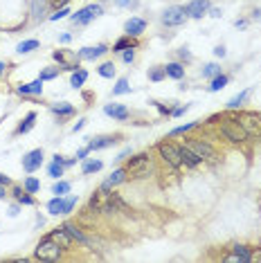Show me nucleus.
Masks as SVG:
<instances>
[{"instance_id": "f257e3e1", "label": "nucleus", "mask_w": 261, "mask_h": 263, "mask_svg": "<svg viewBox=\"0 0 261 263\" xmlns=\"http://www.w3.org/2000/svg\"><path fill=\"white\" fill-rule=\"evenodd\" d=\"M88 209L97 214H113V212H126V203L119 198V193H113L111 187H99L88 201Z\"/></svg>"}, {"instance_id": "f03ea898", "label": "nucleus", "mask_w": 261, "mask_h": 263, "mask_svg": "<svg viewBox=\"0 0 261 263\" xmlns=\"http://www.w3.org/2000/svg\"><path fill=\"white\" fill-rule=\"evenodd\" d=\"M61 254H63V248H61L56 241H52L48 234L39 241V245H36V250H34V256L41 261H59Z\"/></svg>"}, {"instance_id": "7ed1b4c3", "label": "nucleus", "mask_w": 261, "mask_h": 263, "mask_svg": "<svg viewBox=\"0 0 261 263\" xmlns=\"http://www.w3.org/2000/svg\"><path fill=\"white\" fill-rule=\"evenodd\" d=\"M221 133H223V138L230 140L232 144H239V142H245V140H248V133L243 130V126L239 124V119H237V117H227V119H223V124H221Z\"/></svg>"}, {"instance_id": "20e7f679", "label": "nucleus", "mask_w": 261, "mask_h": 263, "mask_svg": "<svg viewBox=\"0 0 261 263\" xmlns=\"http://www.w3.org/2000/svg\"><path fill=\"white\" fill-rule=\"evenodd\" d=\"M126 173H130L133 178H147L151 173V157L149 153H140L133 155L126 165Z\"/></svg>"}, {"instance_id": "39448f33", "label": "nucleus", "mask_w": 261, "mask_h": 263, "mask_svg": "<svg viewBox=\"0 0 261 263\" xmlns=\"http://www.w3.org/2000/svg\"><path fill=\"white\" fill-rule=\"evenodd\" d=\"M158 153L160 157L167 162L169 167H174V169H180L182 167V157H180V149L176 144H171V142H160L158 144Z\"/></svg>"}, {"instance_id": "423d86ee", "label": "nucleus", "mask_w": 261, "mask_h": 263, "mask_svg": "<svg viewBox=\"0 0 261 263\" xmlns=\"http://www.w3.org/2000/svg\"><path fill=\"white\" fill-rule=\"evenodd\" d=\"M52 59L59 63L61 70H68V72H75L77 68H79V61L81 56L75 54L72 50H54L52 52Z\"/></svg>"}, {"instance_id": "0eeeda50", "label": "nucleus", "mask_w": 261, "mask_h": 263, "mask_svg": "<svg viewBox=\"0 0 261 263\" xmlns=\"http://www.w3.org/2000/svg\"><path fill=\"white\" fill-rule=\"evenodd\" d=\"M185 20L187 12L180 5H171L162 12V25H167V27H180V25H185Z\"/></svg>"}, {"instance_id": "6e6552de", "label": "nucleus", "mask_w": 261, "mask_h": 263, "mask_svg": "<svg viewBox=\"0 0 261 263\" xmlns=\"http://www.w3.org/2000/svg\"><path fill=\"white\" fill-rule=\"evenodd\" d=\"M104 14V7L102 5H86V7H81L77 14H72V23L75 25H88L90 20L99 18V16Z\"/></svg>"}, {"instance_id": "1a4fd4ad", "label": "nucleus", "mask_w": 261, "mask_h": 263, "mask_svg": "<svg viewBox=\"0 0 261 263\" xmlns=\"http://www.w3.org/2000/svg\"><path fill=\"white\" fill-rule=\"evenodd\" d=\"M237 119H239V124L243 126L245 133H248V138L250 135H259L261 133V115H257V113H241Z\"/></svg>"}, {"instance_id": "9d476101", "label": "nucleus", "mask_w": 261, "mask_h": 263, "mask_svg": "<svg viewBox=\"0 0 261 263\" xmlns=\"http://www.w3.org/2000/svg\"><path fill=\"white\" fill-rule=\"evenodd\" d=\"M187 146H189L194 153L201 157V160H212L214 155H216V151H214V146L210 144V142H205V140H189V142H185Z\"/></svg>"}, {"instance_id": "9b49d317", "label": "nucleus", "mask_w": 261, "mask_h": 263, "mask_svg": "<svg viewBox=\"0 0 261 263\" xmlns=\"http://www.w3.org/2000/svg\"><path fill=\"white\" fill-rule=\"evenodd\" d=\"M41 165H43V149H32L23 155V169L27 173L39 171Z\"/></svg>"}, {"instance_id": "f8f14e48", "label": "nucleus", "mask_w": 261, "mask_h": 263, "mask_svg": "<svg viewBox=\"0 0 261 263\" xmlns=\"http://www.w3.org/2000/svg\"><path fill=\"white\" fill-rule=\"evenodd\" d=\"M185 12H187V18H203L210 12V0H189Z\"/></svg>"}, {"instance_id": "ddd939ff", "label": "nucleus", "mask_w": 261, "mask_h": 263, "mask_svg": "<svg viewBox=\"0 0 261 263\" xmlns=\"http://www.w3.org/2000/svg\"><path fill=\"white\" fill-rule=\"evenodd\" d=\"M117 138H113V135H97V138H88V149L90 151H102V149H108V146H113Z\"/></svg>"}, {"instance_id": "4468645a", "label": "nucleus", "mask_w": 261, "mask_h": 263, "mask_svg": "<svg viewBox=\"0 0 261 263\" xmlns=\"http://www.w3.org/2000/svg\"><path fill=\"white\" fill-rule=\"evenodd\" d=\"M52 241H56V243L61 245L63 250H70L72 248V243H75V239L70 236V232H68L66 227H59V229H54V232H50L48 234Z\"/></svg>"}, {"instance_id": "2eb2a0df", "label": "nucleus", "mask_w": 261, "mask_h": 263, "mask_svg": "<svg viewBox=\"0 0 261 263\" xmlns=\"http://www.w3.org/2000/svg\"><path fill=\"white\" fill-rule=\"evenodd\" d=\"M104 113L108 115V117H113V119H117V122H124V119H128V108L126 106H122V104H106L104 106Z\"/></svg>"}, {"instance_id": "dca6fc26", "label": "nucleus", "mask_w": 261, "mask_h": 263, "mask_svg": "<svg viewBox=\"0 0 261 263\" xmlns=\"http://www.w3.org/2000/svg\"><path fill=\"white\" fill-rule=\"evenodd\" d=\"M108 52V47L106 45H95V47H81L79 50V56L83 61H95V59H99V56H104Z\"/></svg>"}, {"instance_id": "f3484780", "label": "nucleus", "mask_w": 261, "mask_h": 263, "mask_svg": "<svg viewBox=\"0 0 261 263\" xmlns=\"http://www.w3.org/2000/svg\"><path fill=\"white\" fill-rule=\"evenodd\" d=\"M48 7H50V0H32V20H34V23L45 20Z\"/></svg>"}, {"instance_id": "a211bd4d", "label": "nucleus", "mask_w": 261, "mask_h": 263, "mask_svg": "<svg viewBox=\"0 0 261 263\" xmlns=\"http://www.w3.org/2000/svg\"><path fill=\"white\" fill-rule=\"evenodd\" d=\"M178 149H180V157H182V165H185V167H191V169H194V167H198V165L203 162L201 157H198V155H196L194 151H191L187 144L178 146Z\"/></svg>"}, {"instance_id": "6ab92c4d", "label": "nucleus", "mask_w": 261, "mask_h": 263, "mask_svg": "<svg viewBox=\"0 0 261 263\" xmlns=\"http://www.w3.org/2000/svg\"><path fill=\"white\" fill-rule=\"evenodd\" d=\"M124 29H126V34H128V36H135V39H138V36L142 34L144 29H147V23H144L142 18H135V16H133V18H128V20H126Z\"/></svg>"}, {"instance_id": "aec40b11", "label": "nucleus", "mask_w": 261, "mask_h": 263, "mask_svg": "<svg viewBox=\"0 0 261 263\" xmlns=\"http://www.w3.org/2000/svg\"><path fill=\"white\" fill-rule=\"evenodd\" d=\"M227 261H243V263H250L252 261V252L245 245H234V252L227 256Z\"/></svg>"}, {"instance_id": "412c9836", "label": "nucleus", "mask_w": 261, "mask_h": 263, "mask_svg": "<svg viewBox=\"0 0 261 263\" xmlns=\"http://www.w3.org/2000/svg\"><path fill=\"white\" fill-rule=\"evenodd\" d=\"M18 94H43V79H36L32 83H20Z\"/></svg>"}, {"instance_id": "4be33fe9", "label": "nucleus", "mask_w": 261, "mask_h": 263, "mask_svg": "<svg viewBox=\"0 0 261 263\" xmlns=\"http://www.w3.org/2000/svg\"><path fill=\"white\" fill-rule=\"evenodd\" d=\"M48 212L52 214V216L68 214V209H66V198H63V196H54V198H52V201L48 203Z\"/></svg>"}, {"instance_id": "5701e85b", "label": "nucleus", "mask_w": 261, "mask_h": 263, "mask_svg": "<svg viewBox=\"0 0 261 263\" xmlns=\"http://www.w3.org/2000/svg\"><path fill=\"white\" fill-rule=\"evenodd\" d=\"M122 182H126V169H115L111 176L104 180V187H117V185H122Z\"/></svg>"}, {"instance_id": "b1692460", "label": "nucleus", "mask_w": 261, "mask_h": 263, "mask_svg": "<svg viewBox=\"0 0 261 263\" xmlns=\"http://www.w3.org/2000/svg\"><path fill=\"white\" fill-rule=\"evenodd\" d=\"M63 227L68 229V232H70V236H72V239H75V241H79V243H83V245H88V248H90V245H92V241H90V239H88V236H86V234H83V232H81V229H79V227H77V225H75V223H66V225H63Z\"/></svg>"}, {"instance_id": "393cba45", "label": "nucleus", "mask_w": 261, "mask_h": 263, "mask_svg": "<svg viewBox=\"0 0 261 263\" xmlns=\"http://www.w3.org/2000/svg\"><path fill=\"white\" fill-rule=\"evenodd\" d=\"M165 72H167V77H171V79H176V81H180L182 77H185V65L182 63H167L165 65Z\"/></svg>"}, {"instance_id": "a878e982", "label": "nucleus", "mask_w": 261, "mask_h": 263, "mask_svg": "<svg viewBox=\"0 0 261 263\" xmlns=\"http://www.w3.org/2000/svg\"><path fill=\"white\" fill-rule=\"evenodd\" d=\"M128 47H138V41H135V36H124V39H119V41H115V45H113V52L115 54H119V52H124V50H128Z\"/></svg>"}, {"instance_id": "bb28decb", "label": "nucleus", "mask_w": 261, "mask_h": 263, "mask_svg": "<svg viewBox=\"0 0 261 263\" xmlns=\"http://www.w3.org/2000/svg\"><path fill=\"white\" fill-rule=\"evenodd\" d=\"M52 113L59 115V119L61 117H70V115H75V106H72V104H68V102L52 104Z\"/></svg>"}, {"instance_id": "cd10ccee", "label": "nucleus", "mask_w": 261, "mask_h": 263, "mask_svg": "<svg viewBox=\"0 0 261 263\" xmlns=\"http://www.w3.org/2000/svg\"><path fill=\"white\" fill-rule=\"evenodd\" d=\"M34 122H36V113L32 110V113H27V115H25V119H23V122H20V126L16 128V133H18V135L29 133V130L34 128Z\"/></svg>"}, {"instance_id": "c85d7f7f", "label": "nucleus", "mask_w": 261, "mask_h": 263, "mask_svg": "<svg viewBox=\"0 0 261 263\" xmlns=\"http://www.w3.org/2000/svg\"><path fill=\"white\" fill-rule=\"evenodd\" d=\"M248 97H250V88H245V90H241V92L237 94V97L230 99V102H227V108H230V110H239V108H241L243 104H245V99H248Z\"/></svg>"}, {"instance_id": "c756f323", "label": "nucleus", "mask_w": 261, "mask_h": 263, "mask_svg": "<svg viewBox=\"0 0 261 263\" xmlns=\"http://www.w3.org/2000/svg\"><path fill=\"white\" fill-rule=\"evenodd\" d=\"M102 167H104L102 160H86V162H83V167H81V173H83V176H90V173L102 171Z\"/></svg>"}, {"instance_id": "7c9ffc66", "label": "nucleus", "mask_w": 261, "mask_h": 263, "mask_svg": "<svg viewBox=\"0 0 261 263\" xmlns=\"http://www.w3.org/2000/svg\"><path fill=\"white\" fill-rule=\"evenodd\" d=\"M86 79H88V72H86V70H81V68H77V70L72 72L70 86H72V88H75V90H77V88H81L83 83H86Z\"/></svg>"}, {"instance_id": "2f4dec72", "label": "nucleus", "mask_w": 261, "mask_h": 263, "mask_svg": "<svg viewBox=\"0 0 261 263\" xmlns=\"http://www.w3.org/2000/svg\"><path fill=\"white\" fill-rule=\"evenodd\" d=\"M115 63L113 61H106V63H102V65L97 68V72H99V77H104V79H113L115 77Z\"/></svg>"}, {"instance_id": "473e14b6", "label": "nucleus", "mask_w": 261, "mask_h": 263, "mask_svg": "<svg viewBox=\"0 0 261 263\" xmlns=\"http://www.w3.org/2000/svg\"><path fill=\"white\" fill-rule=\"evenodd\" d=\"M39 50V41L36 39H29V41H23V43L16 45V52H20V54H29V52Z\"/></svg>"}, {"instance_id": "72a5a7b5", "label": "nucleus", "mask_w": 261, "mask_h": 263, "mask_svg": "<svg viewBox=\"0 0 261 263\" xmlns=\"http://www.w3.org/2000/svg\"><path fill=\"white\" fill-rule=\"evenodd\" d=\"M14 196H16V201L20 205H34V198L29 196V191H25V187H14Z\"/></svg>"}, {"instance_id": "f704fd0d", "label": "nucleus", "mask_w": 261, "mask_h": 263, "mask_svg": "<svg viewBox=\"0 0 261 263\" xmlns=\"http://www.w3.org/2000/svg\"><path fill=\"white\" fill-rule=\"evenodd\" d=\"M126 92H130L128 79H126V77L117 79V83H115V88H113V97H119V94H126Z\"/></svg>"}, {"instance_id": "c9c22d12", "label": "nucleus", "mask_w": 261, "mask_h": 263, "mask_svg": "<svg viewBox=\"0 0 261 263\" xmlns=\"http://www.w3.org/2000/svg\"><path fill=\"white\" fill-rule=\"evenodd\" d=\"M227 81H230V77H227V75H216V77L212 79L210 90H212V92H218L221 88H225V86H227Z\"/></svg>"}, {"instance_id": "e433bc0d", "label": "nucleus", "mask_w": 261, "mask_h": 263, "mask_svg": "<svg viewBox=\"0 0 261 263\" xmlns=\"http://www.w3.org/2000/svg\"><path fill=\"white\" fill-rule=\"evenodd\" d=\"M63 169H66V167L61 165V162H54V160H52V165L48 167V173H50V178H54V180H61V176H63Z\"/></svg>"}, {"instance_id": "4c0bfd02", "label": "nucleus", "mask_w": 261, "mask_h": 263, "mask_svg": "<svg viewBox=\"0 0 261 263\" xmlns=\"http://www.w3.org/2000/svg\"><path fill=\"white\" fill-rule=\"evenodd\" d=\"M216 75H221V65H218V63H207V65L203 68V77L205 79H214Z\"/></svg>"}, {"instance_id": "58836bf2", "label": "nucleus", "mask_w": 261, "mask_h": 263, "mask_svg": "<svg viewBox=\"0 0 261 263\" xmlns=\"http://www.w3.org/2000/svg\"><path fill=\"white\" fill-rule=\"evenodd\" d=\"M68 191H70V182H66V180H59L52 187V193H54V196H66Z\"/></svg>"}, {"instance_id": "ea45409f", "label": "nucleus", "mask_w": 261, "mask_h": 263, "mask_svg": "<svg viewBox=\"0 0 261 263\" xmlns=\"http://www.w3.org/2000/svg\"><path fill=\"white\" fill-rule=\"evenodd\" d=\"M198 126V122H189V124H182V126H178V128H174L169 133V138H174V135H185V133H189L191 128H196Z\"/></svg>"}, {"instance_id": "a19ab883", "label": "nucleus", "mask_w": 261, "mask_h": 263, "mask_svg": "<svg viewBox=\"0 0 261 263\" xmlns=\"http://www.w3.org/2000/svg\"><path fill=\"white\" fill-rule=\"evenodd\" d=\"M167 77V72H165V68H151L149 70V79L153 83H158V81H162V79Z\"/></svg>"}, {"instance_id": "79ce46f5", "label": "nucleus", "mask_w": 261, "mask_h": 263, "mask_svg": "<svg viewBox=\"0 0 261 263\" xmlns=\"http://www.w3.org/2000/svg\"><path fill=\"white\" fill-rule=\"evenodd\" d=\"M23 187H25V191H29V193H36V191H39V189H41V182L36 180V178H25Z\"/></svg>"}, {"instance_id": "37998d69", "label": "nucleus", "mask_w": 261, "mask_h": 263, "mask_svg": "<svg viewBox=\"0 0 261 263\" xmlns=\"http://www.w3.org/2000/svg\"><path fill=\"white\" fill-rule=\"evenodd\" d=\"M56 75H59V68H43L39 79H43V81H50V79H56Z\"/></svg>"}, {"instance_id": "c03bdc74", "label": "nucleus", "mask_w": 261, "mask_h": 263, "mask_svg": "<svg viewBox=\"0 0 261 263\" xmlns=\"http://www.w3.org/2000/svg\"><path fill=\"white\" fill-rule=\"evenodd\" d=\"M122 61H124V63H128V65L135 61V47H128V50H124V52H122Z\"/></svg>"}, {"instance_id": "a18cd8bd", "label": "nucleus", "mask_w": 261, "mask_h": 263, "mask_svg": "<svg viewBox=\"0 0 261 263\" xmlns=\"http://www.w3.org/2000/svg\"><path fill=\"white\" fill-rule=\"evenodd\" d=\"M70 14V9L68 7H61V9H54V14L50 16V20H61V18H66V16Z\"/></svg>"}, {"instance_id": "49530a36", "label": "nucleus", "mask_w": 261, "mask_h": 263, "mask_svg": "<svg viewBox=\"0 0 261 263\" xmlns=\"http://www.w3.org/2000/svg\"><path fill=\"white\" fill-rule=\"evenodd\" d=\"M77 203H79V198H77V196H68V198H66V209H68V214H70L72 209L77 207Z\"/></svg>"}, {"instance_id": "de8ad7c7", "label": "nucleus", "mask_w": 261, "mask_h": 263, "mask_svg": "<svg viewBox=\"0 0 261 263\" xmlns=\"http://www.w3.org/2000/svg\"><path fill=\"white\" fill-rule=\"evenodd\" d=\"M115 5H117V7H135V5H138V0H113Z\"/></svg>"}, {"instance_id": "09e8293b", "label": "nucleus", "mask_w": 261, "mask_h": 263, "mask_svg": "<svg viewBox=\"0 0 261 263\" xmlns=\"http://www.w3.org/2000/svg\"><path fill=\"white\" fill-rule=\"evenodd\" d=\"M178 56H180L182 61H191V52L187 50V47H180V50H178Z\"/></svg>"}, {"instance_id": "8fccbe9b", "label": "nucleus", "mask_w": 261, "mask_h": 263, "mask_svg": "<svg viewBox=\"0 0 261 263\" xmlns=\"http://www.w3.org/2000/svg\"><path fill=\"white\" fill-rule=\"evenodd\" d=\"M225 54H227V52H225V47H223V45L214 47V56H218V59H225Z\"/></svg>"}, {"instance_id": "3c124183", "label": "nucleus", "mask_w": 261, "mask_h": 263, "mask_svg": "<svg viewBox=\"0 0 261 263\" xmlns=\"http://www.w3.org/2000/svg\"><path fill=\"white\" fill-rule=\"evenodd\" d=\"M88 153H90V149H88V146H83V149L77 151V160H86Z\"/></svg>"}, {"instance_id": "603ef678", "label": "nucleus", "mask_w": 261, "mask_h": 263, "mask_svg": "<svg viewBox=\"0 0 261 263\" xmlns=\"http://www.w3.org/2000/svg\"><path fill=\"white\" fill-rule=\"evenodd\" d=\"M187 110H189V106H178L176 110H171V115H174V117H180V115L187 113Z\"/></svg>"}, {"instance_id": "864d4df0", "label": "nucleus", "mask_w": 261, "mask_h": 263, "mask_svg": "<svg viewBox=\"0 0 261 263\" xmlns=\"http://www.w3.org/2000/svg\"><path fill=\"white\" fill-rule=\"evenodd\" d=\"M50 5L54 9H61V7H66V5H68V0H50Z\"/></svg>"}, {"instance_id": "5fc2aeb1", "label": "nucleus", "mask_w": 261, "mask_h": 263, "mask_svg": "<svg viewBox=\"0 0 261 263\" xmlns=\"http://www.w3.org/2000/svg\"><path fill=\"white\" fill-rule=\"evenodd\" d=\"M130 153H133V149H130V146H126V149H124V151H122V153H119L117 157H115V160H124V157H128Z\"/></svg>"}, {"instance_id": "6e6d98bb", "label": "nucleus", "mask_w": 261, "mask_h": 263, "mask_svg": "<svg viewBox=\"0 0 261 263\" xmlns=\"http://www.w3.org/2000/svg\"><path fill=\"white\" fill-rule=\"evenodd\" d=\"M18 214H20V207H18V205H12V207H9V216H18Z\"/></svg>"}, {"instance_id": "4d7b16f0", "label": "nucleus", "mask_w": 261, "mask_h": 263, "mask_svg": "<svg viewBox=\"0 0 261 263\" xmlns=\"http://www.w3.org/2000/svg\"><path fill=\"white\" fill-rule=\"evenodd\" d=\"M221 14H223V12H221L218 7H212V9H210V16H214V18H221Z\"/></svg>"}, {"instance_id": "13d9d810", "label": "nucleus", "mask_w": 261, "mask_h": 263, "mask_svg": "<svg viewBox=\"0 0 261 263\" xmlns=\"http://www.w3.org/2000/svg\"><path fill=\"white\" fill-rule=\"evenodd\" d=\"M70 39H72V34H61L59 36V43H70Z\"/></svg>"}, {"instance_id": "bf43d9fd", "label": "nucleus", "mask_w": 261, "mask_h": 263, "mask_svg": "<svg viewBox=\"0 0 261 263\" xmlns=\"http://www.w3.org/2000/svg\"><path fill=\"white\" fill-rule=\"evenodd\" d=\"M83 126H86V119H79V122L75 124V128H72V130H75V133H77V130H81Z\"/></svg>"}, {"instance_id": "052dcab7", "label": "nucleus", "mask_w": 261, "mask_h": 263, "mask_svg": "<svg viewBox=\"0 0 261 263\" xmlns=\"http://www.w3.org/2000/svg\"><path fill=\"white\" fill-rule=\"evenodd\" d=\"M234 25H237L239 29H243V27H248V20H237V23H234Z\"/></svg>"}, {"instance_id": "680f3d73", "label": "nucleus", "mask_w": 261, "mask_h": 263, "mask_svg": "<svg viewBox=\"0 0 261 263\" xmlns=\"http://www.w3.org/2000/svg\"><path fill=\"white\" fill-rule=\"evenodd\" d=\"M9 182H12V180H9L7 176H3V173H0V185H9Z\"/></svg>"}, {"instance_id": "e2e57ef3", "label": "nucleus", "mask_w": 261, "mask_h": 263, "mask_svg": "<svg viewBox=\"0 0 261 263\" xmlns=\"http://www.w3.org/2000/svg\"><path fill=\"white\" fill-rule=\"evenodd\" d=\"M252 18H254V20H259V18H261V9H254V14H252Z\"/></svg>"}, {"instance_id": "0e129e2a", "label": "nucleus", "mask_w": 261, "mask_h": 263, "mask_svg": "<svg viewBox=\"0 0 261 263\" xmlns=\"http://www.w3.org/2000/svg\"><path fill=\"white\" fill-rule=\"evenodd\" d=\"M5 70H7V63L0 61V75H5Z\"/></svg>"}, {"instance_id": "69168bd1", "label": "nucleus", "mask_w": 261, "mask_h": 263, "mask_svg": "<svg viewBox=\"0 0 261 263\" xmlns=\"http://www.w3.org/2000/svg\"><path fill=\"white\" fill-rule=\"evenodd\" d=\"M54 162H61V165H63L66 160H63V155H59V153H56V155H54Z\"/></svg>"}, {"instance_id": "338daca9", "label": "nucleus", "mask_w": 261, "mask_h": 263, "mask_svg": "<svg viewBox=\"0 0 261 263\" xmlns=\"http://www.w3.org/2000/svg\"><path fill=\"white\" fill-rule=\"evenodd\" d=\"M0 187H3V185H0ZM0 198H5V191H3V189H0Z\"/></svg>"}]
</instances>
